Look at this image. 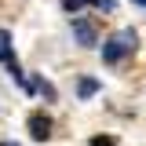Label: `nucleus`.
<instances>
[{"label":"nucleus","instance_id":"2","mask_svg":"<svg viewBox=\"0 0 146 146\" xmlns=\"http://www.w3.org/2000/svg\"><path fill=\"white\" fill-rule=\"evenodd\" d=\"M26 128H29V135H33L36 143L51 139V117H48V113H29V121H26Z\"/></svg>","mask_w":146,"mask_h":146},{"label":"nucleus","instance_id":"6","mask_svg":"<svg viewBox=\"0 0 146 146\" xmlns=\"http://www.w3.org/2000/svg\"><path fill=\"white\" fill-rule=\"evenodd\" d=\"M84 4H91V7H99L102 0H62V7H66L70 15H80V7H84Z\"/></svg>","mask_w":146,"mask_h":146},{"label":"nucleus","instance_id":"7","mask_svg":"<svg viewBox=\"0 0 146 146\" xmlns=\"http://www.w3.org/2000/svg\"><path fill=\"white\" fill-rule=\"evenodd\" d=\"M36 91H40V95H44L48 102L55 99V84H51V80H44V77H36Z\"/></svg>","mask_w":146,"mask_h":146},{"label":"nucleus","instance_id":"1","mask_svg":"<svg viewBox=\"0 0 146 146\" xmlns=\"http://www.w3.org/2000/svg\"><path fill=\"white\" fill-rule=\"evenodd\" d=\"M135 44H139L135 29H117L113 36L102 40V62H106V66H117L121 58H128V55L135 51Z\"/></svg>","mask_w":146,"mask_h":146},{"label":"nucleus","instance_id":"5","mask_svg":"<svg viewBox=\"0 0 146 146\" xmlns=\"http://www.w3.org/2000/svg\"><path fill=\"white\" fill-rule=\"evenodd\" d=\"M0 62H4V66H15V62H18V58H15V48L7 44V33H0Z\"/></svg>","mask_w":146,"mask_h":146},{"label":"nucleus","instance_id":"9","mask_svg":"<svg viewBox=\"0 0 146 146\" xmlns=\"http://www.w3.org/2000/svg\"><path fill=\"white\" fill-rule=\"evenodd\" d=\"M0 146H18V143H11V139H4V143H0Z\"/></svg>","mask_w":146,"mask_h":146},{"label":"nucleus","instance_id":"3","mask_svg":"<svg viewBox=\"0 0 146 146\" xmlns=\"http://www.w3.org/2000/svg\"><path fill=\"white\" fill-rule=\"evenodd\" d=\"M73 36L80 40V48H95L99 44V33H95V26L88 18H73Z\"/></svg>","mask_w":146,"mask_h":146},{"label":"nucleus","instance_id":"8","mask_svg":"<svg viewBox=\"0 0 146 146\" xmlns=\"http://www.w3.org/2000/svg\"><path fill=\"white\" fill-rule=\"evenodd\" d=\"M88 146H117V139H113V135H95Z\"/></svg>","mask_w":146,"mask_h":146},{"label":"nucleus","instance_id":"4","mask_svg":"<svg viewBox=\"0 0 146 146\" xmlns=\"http://www.w3.org/2000/svg\"><path fill=\"white\" fill-rule=\"evenodd\" d=\"M95 91H99V80H95V77H80V80H77V95H80V99H91Z\"/></svg>","mask_w":146,"mask_h":146},{"label":"nucleus","instance_id":"10","mask_svg":"<svg viewBox=\"0 0 146 146\" xmlns=\"http://www.w3.org/2000/svg\"><path fill=\"white\" fill-rule=\"evenodd\" d=\"M131 4H146V0H131Z\"/></svg>","mask_w":146,"mask_h":146}]
</instances>
